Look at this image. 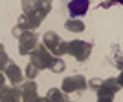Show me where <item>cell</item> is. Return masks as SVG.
Instances as JSON below:
<instances>
[{"mask_svg":"<svg viewBox=\"0 0 123 102\" xmlns=\"http://www.w3.org/2000/svg\"><path fill=\"white\" fill-rule=\"evenodd\" d=\"M68 9H70V15H72V16H81V15L86 13L88 2H86V0H75V2H70V4H68Z\"/></svg>","mask_w":123,"mask_h":102,"instance_id":"1","label":"cell"},{"mask_svg":"<svg viewBox=\"0 0 123 102\" xmlns=\"http://www.w3.org/2000/svg\"><path fill=\"white\" fill-rule=\"evenodd\" d=\"M85 84V80H83L81 76H75V78H66L64 80V89L66 91H70V89H74V87H77V86H83Z\"/></svg>","mask_w":123,"mask_h":102,"instance_id":"2","label":"cell"},{"mask_svg":"<svg viewBox=\"0 0 123 102\" xmlns=\"http://www.w3.org/2000/svg\"><path fill=\"white\" fill-rule=\"evenodd\" d=\"M62 69H64V64H62L61 60L53 62V71H62Z\"/></svg>","mask_w":123,"mask_h":102,"instance_id":"3","label":"cell"}]
</instances>
